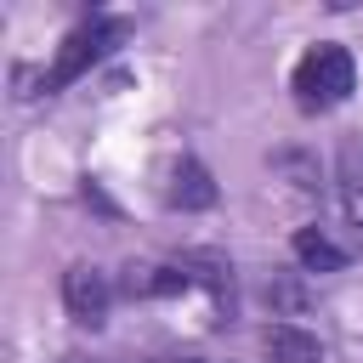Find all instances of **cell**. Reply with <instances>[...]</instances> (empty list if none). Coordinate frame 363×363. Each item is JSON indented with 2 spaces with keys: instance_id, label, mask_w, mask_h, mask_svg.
Segmentation results:
<instances>
[{
  "instance_id": "4",
  "label": "cell",
  "mask_w": 363,
  "mask_h": 363,
  "mask_svg": "<svg viewBox=\"0 0 363 363\" xmlns=\"http://www.w3.org/2000/svg\"><path fill=\"white\" fill-rule=\"evenodd\" d=\"M216 199H221V193H216L210 170H204L193 153L170 159V170H164V204H170V210H210Z\"/></svg>"
},
{
  "instance_id": "8",
  "label": "cell",
  "mask_w": 363,
  "mask_h": 363,
  "mask_svg": "<svg viewBox=\"0 0 363 363\" xmlns=\"http://www.w3.org/2000/svg\"><path fill=\"white\" fill-rule=\"evenodd\" d=\"M182 363H199V357H182Z\"/></svg>"
},
{
  "instance_id": "3",
  "label": "cell",
  "mask_w": 363,
  "mask_h": 363,
  "mask_svg": "<svg viewBox=\"0 0 363 363\" xmlns=\"http://www.w3.org/2000/svg\"><path fill=\"white\" fill-rule=\"evenodd\" d=\"M62 306H68L74 323L96 329V323L108 318V306H113V284H108V272L91 267V261H74V267L62 272Z\"/></svg>"
},
{
  "instance_id": "6",
  "label": "cell",
  "mask_w": 363,
  "mask_h": 363,
  "mask_svg": "<svg viewBox=\"0 0 363 363\" xmlns=\"http://www.w3.org/2000/svg\"><path fill=\"white\" fill-rule=\"evenodd\" d=\"M289 250H295V261H301L306 272H346V267H352V250H340L323 227H295Z\"/></svg>"
},
{
  "instance_id": "5",
  "label": "cell",
  "mask_w": 363,
  "mask_h": 363,
  "mask_svg": "<svg viewBox=\"0 0 363 363\" xmlns=\"http://www.w3.org/2000/svg\"><path fill=\"white\" fill-rule=\"evenodd\" d=\"M261 352L272 363H323V340L301 323H267L261 329Z\"/></svg>"
},
{
  "instance_id": "1",
  "label": "cell",
  "mask_w": 363,
  "mask_h": 363,
  "mask_svg": "<svg viewBox=\"0 0 363 363\" xmlns=\"http://www.w3.org/2000/svg\"><path fill=\"white\" fill-rule=\"evenodd\" d=\"M289 91H295V102H301L306 113H329V108H340V102L357 91V62H352V51L335 45V40H318V45L295 62Z\"/></svg>"
},
{
  "instance_id": "2",
  "label": "cell",
  "mask_w": 363,
  "mask_h": 363,
  "mask_svg": "<svg viewBox=\"0 0 363 363\" xmlns=\"http://www.w3.org/2000/svg\"><path fill=\"white\" fill-rule=\"evenodd\" d=\"M125 17H85V23H74L68 34H62V45H57V57H51V68H45V79H40V91L51 96V91H62V85H74L79 74H91L113 45H125Z\"/></svg>"
},
{
  "instance_id": "7",
  "label": "cell",
  "mask_w": 363,
  "mask_h": 363,
  "mask_svg": "<svg viewBox=\"0 0 363 363\" xmlns=\"http://www.w3.org/2000/svg\"><path fill=\"white\" fill-rule=\"evenodd\" d=\"M346 216H352V227H363V182L346 187Z\"/></svg>"
}]
</instances>
